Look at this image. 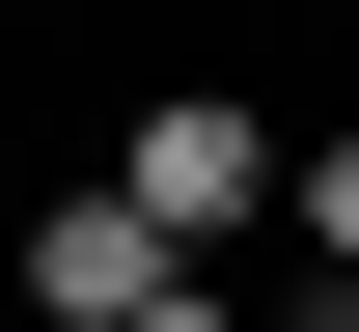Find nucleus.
<instances>
[{
    "instance_id": "nucleus-4",
    "label": "nucleus",
    "mask_w": 359,
    "mask_h": 332,
    "mask_svg": "<svg viewBox=\"0 0 359 332\" xmlns=\"http://www.w3.org/2000/svg\"><path fill=\"white\" fill-rule=\"evenodd\" d=\"M138 332H249V305H222V277H166V305H138Z\"/></svg>"
},
{
    "instance_id": "nucleus-1",
    "label": "nucleus",
    "mask_w": 359,
    "mask_h": 332,
    "mask_svg": "<svg viewBox=\"0 0 359 332\" xmlns=\"http://www.w3.org/2000/svg\"><path fill=\"white\" fill-rule=\"evenodd\" d=\"M111 194H138V249H249V222H304V139H276L249 84H138Z\"/></svg>"
},
{
    "instance_id": "nucleus-3",
    "label": "nucleus",
    "mask_w": 359,
    "mask_h": 332,
    "mask_svg": "<svg viewBox=\"0 0 359 332\" xmlns=\"http://www.w3.org/2000/svg\"><path fill=\"white\" fill-rule=\"evenodd\" d=\"M304 249H332V277H359V139H304Z\"/></svg>"
},
{
    "instance_id": "nucleus-2",
    "label": "nucleus",
    "mask_w": 359,
    "mask_h": 332,
    "mask_svg": "<svg viewBox=\"0 0 359 332\" xmlns=\"http://www.w3.org/2000/svg\"><path fill=\"white\" fill-rule=\"evenodd\" d=\"M0 277H28L55 332H138V305L194 277V249H138V194H28V249H0Z\"/></svg>"
},
{
    "instance_id": "nucleus-5",
    "label": "nucleus",
    "mask_w": 359,
    "mask_h": 332,
    "mask_svg": "<svg viewBox=\"0 0 359 332\" xmlns=\"http://www.w3.org/2000/svg\"><path fill=\"white\" fill-rule=\"evenodd\" d=\"M276 332H359V277H332V305H276Z\"/></svg>"
}]
</instances>
